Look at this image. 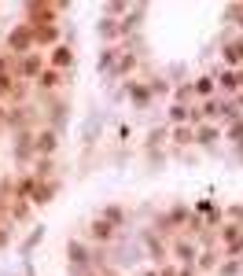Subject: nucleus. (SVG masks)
I'll return each instance as SVG.
<instances>
[{
    "mask_svg": "<svg viewBox=\"0 0 243 276\" xmlns=\"http://www.w3.org/2000/svg\"><path fill=\"white\" fill-rule=\"evenodd\" d=\"M0 70H4V59H0Z\"/></svg>",
    "mask_w": 243,
    "mask_h": 276,
    "instance_id": "9",
    "label": "nucleus"
},
{
    "mask_svg": "<svg viewBox=\"0 0 243 276\" xmlns=\"http://www.w3.org/2000/svg\"><path fill=\"white\" fill-rule=\"evenodd\" d=\"M52 63L59 66V70H63V66H70V48H55L52 52Z\"/></svg>",
    "mask_w": 243,
    "mask_h": 276,
    "instance_id": "3",
    "label": "nucleus"
},
{
    "mask_svg": "<svg viewBox=\"0 0 243 276\" xmlns=\"http://www.w3.org/2000/svg\"><path fill=\"white\" fill-rule=\"evenodd\" d=\"M195 92H199V96H210V92H214V81H210V78H199V81H195Z\"/></svg>",
    "mask_w": 243,
    "mask_h": 276,
    "instance_id": "6",
    "label": "nucleus"
},
{
    "mask_svg": "<svg viewBox=\"0 0 243 276\" xmlns=\"http://www.w3.org/2000/svg\"><path fill=\"white\" fill-rule=\"evenodd\" d=\"M59 85V70H44L41 74V89H55Z\"/></svg>",
    "mask_w": 243,
    "mask_h": 276,
    "instance_id": "5",
    "label": "nucleus"
},
{
    "mask_svg": "<svg viewBox=\"0 0 243 276\" xmlns=\"http://www.w3.org/2000/svg\"><path fill=\"white\" fill-rule=\"evenodd\" d=\"M30 44V30H15L11 33V48H26Z\"/></svg>",
    "mask_w": 243,
    "mask_h": 276,
    "instance_id": "4",
    "label": "nucleus"
},
{
    "mask_svg": "<svg viewBox=\"0 0 243 276\" xmlns=\"http://www.w3.org/2000/svg\"><path fill=\"white\" fill-rule=\"evenodd\" d=\"M170 118H173V122H184V118H188V111H184V107H173Z\"/></svg>",
    "mask_w": 243,
    "mask_h": 276,
    "instance_id": "7",
    "label": "nucleus"
},
{
    "mask_svg": "<svg viewBox=\"0 0 243 276\" xmlns=\"http://www.w3.org/2000/svg\"><path fill=\"white\" fill-rule=\"evenodd\" d=\"M218 81H221V89H225V92H240V89H243V85H240V78H236L232 70H225Z\"/></svg>",
    "mask_w": 243,
    "mask_h": 276,
    "instance_id": "1",
    "label": "nucleus"
},
{
    "mask_svg": "<svg viewBox=\"0 0 243 276\" xmlns=\"http://www.w3.org/2000/svg\"><path fill=\"white\" fill-rule=\"evenodd\" d=\"M7 89H11V81H7V78H4V74H0V96H4V92H7Z\"/></svg>",
    "mask_w": 243,
    "mask_h": 276,
    "instance_id": "8",
    "label": "nucleus"
},
{
    "mask_svg": "<svg viewBox=\"0 0 243 276\" xmlns=\"http://www.w3.org/2000/svg\"><path fill=\"white\" fill-rule=\"evenodd\" d=\"M37 151H48V155L55 151V137L52 133H41V137H37Z\"/></svg>",
    "mask_w": 243,
    "mask_h": 276,
    "instance_id": "2",
    "label": "nucleus"
}]
</instances>
